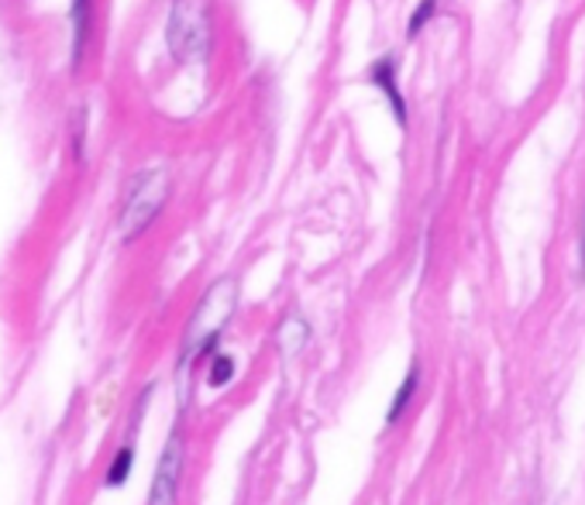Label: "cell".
Segmentation results:
<instances>
[{"label": "cell", "mask_w": 585, "mask_h": 505, "mask_svg": "<svg viewBox=\"0 0 585 505\" xmlns=\"http://www.w3.org/2000/svg\"><path fill=\"white\" fill-rule=\"evenodd\" d=\"M169 200V173L162 165H152L145 173H138L128 183L125 203H121V216H117V234L121 240H134L142 237L152 224L159 210Z\"/></svg>", "instance_id": "obj_1"}, {"label": "cell", "mask_w": 585, "mask_h": 505, "mask_svg": "<svg viewBox=\"0 0 585 505\" xmlns=\"http://www.w3.org/2000/svg\"><path fill=\"white\" fill-rule=\"evenodd\" d=\"M169 52L179 62H197L210 52V0H173L166 24Z\"/></svg>", "instance_id": "obj_2"}, {"label": "cell", "mask_w": 585, "mask_h": 505, "mask_svg": "<svg viewBox=\"0 0 585 505\" xmlns=\"http://www.w3.org/2000/svg\"><path fill=\"white\" fill-rule=\"evenodd\" d=\"M234 306H238V282L234 279H221L207 289V296L200 300L194 320H190V330H186V351L197 354H207L218 348V337L224 330V324L231 320Z\"/></svg>", "instance_id": "obj_3"}, {"label": "cell", "mask_w": 585, "mask_h": 505, "mask_svg": "<svg viewBox=\"0 0 585 505\" xmlns=\"http://www.w3.org/2000/svg\"><path fill=\"white\" fill-rule=\"evenodd\" d=\"M179 474H183V437L173 433L166 450L159 457V468H155V478H152V495L149 502L152 505H162V502H173L176 498V489H179Z\"/></svg>", "instance_id": "obj_4"}, {"label": "cell", "mask_w": 585, "mask_h": 505, "mask_svg": "<svg viewBox=\"0 0 585 505\" xmlns=\"http://www.w3.org/2000/svg\"><path fill=\"white\" fill-rule=\"evenodd\" d=\"M368 83H372V86H379V90L386 93V101H389L396 120H400V125H407V101H403L400 86H396V62H393L389 56L379 59L376 66L368 69Z\"/></svg>", "instance_id": "obj_5"}, {"label": "cell", "mask_w": 585, "mask_h": 505, "mask_svg": "<svg viewBox=\"0 0 585 505\" xmlns=\"http://www.w3.org/2000/svg\"><path fill=\"white\" fill-rule=\"evenodd\" d=\"M69 21H73V69H80L93 38V0H73Z\"/></svg>", "instance_id": "obj_6"}, {"label": "cell", "mask_w": 585, "mask_h": 505, "mask_svg": "<svg viewBox=\"0 0 585 505\" xmlns=\"http://www.w3.org/2000/svg\"><path fill=\"white\" fill-rule=\"evenodd\" d=\"M234 372H238V361L224 351H210V372H207V381L214 385V389H224V385L234 381Z\"/></svg>", "instance_id": "obj_7"}, {"label": "cell", "mask_w": 585, "mask_h": 505, "mask_svg": "<svg viewBox=\"0 0 585 505\" xmlns=\"http://www.w3.org/2000/svg\"><path fill=\"white\" fill-rule=\"evenodd\" d=\"M417 385H420V368H410V375H407L403 385H400V392H396L393 402H389V413H386L389 423H396V420L407 413V406H410V399H413V392H417Z\"/></svg>", "instance_id": "obj_8"}, {"label": "cell", "mask_w": 585, "mask_h": 505, "mask_svg": "<svg viewBox=\"0 0 585 505\" xmlns=\"http://www.w3.org/2000/svg\"><path fill=\"white\" fill-rule=\"evenodd\" d=\"M131 465H134V447L131 444H125L121 450H117L114 457H110V468H107V485L110 489H117V485H125L128 481V474H131Z\"/></svg>", "instance_id": "obj_9"}, {"label": "cell", "mask_w": 585, "mask_h": 505, "mask_svg": "<svg viewBox=\"0 0 585 505\" xmlns=\"http://www.w3.org/2000/svg\"><path fill=\"white\" fill-rule=\"evenodd\" d=\"M437 14V0H420L417 11L410 14V24H407V38H417L420 32L428 28V21Z\"/></svg>", "instance_id": "obj_10"}]
</instances>
